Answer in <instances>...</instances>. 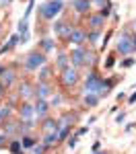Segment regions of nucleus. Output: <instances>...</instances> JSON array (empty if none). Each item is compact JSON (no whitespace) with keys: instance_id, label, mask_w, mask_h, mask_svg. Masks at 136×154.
<instances>
[{"instance_id":"1","label":"nucleus","mask_w":136,"mask_h":154,"mask_svg":"<svg viewBox=\"0 0 136 154\" xmlns=\"http://www.w3.org/2000/svg\"><path fill=\"white\" fill-rule=\"evenodd\" d=\"M64 11V0H46L39 11H37V19L41 21H56Z\"/></svg>"},{"instance_id":"2","label":"nucleus","mask_w":136,"mask_h":154,"mask_svg":"<svg viewBox=\"0 0 136 154\" xmlns=\"http://www.w3.org/2000/svg\"><path fill=\"white\" fill-rule=\"evenodd\" d=\"M48 64V54H43L41 49H33L29 51L23 60V70L25 72H37L41 66Z\"/></svg>"},{"instance_id":"3","label":"nucleus","mask_w":136,"mask_h":154,"mask_svg":"<svg viewBox=\"0 0 136 154\" xmlns=\"http://www.w3.org/2000/svg\"><path fill=\"white\" fill-rule=\"evenodd\" d=\"M132 35H134V33L130 31V27H126L122 31V35L118 37V41H115V51H118V54H122V56H132L136 51Z\"/></svg>"},{"instance_id":"4","label":"nucleus","mask_w":136,"mask_h":154,"mask_svg":"<svg viewBox=\"0 0 136 154\" xmlns=\"http://www.w3.org/2000/svg\"><path fill=\"white\" fill-rule=\"evenodd\" d=\"M101 82H103V76L97 70H89L85 84H83V95H97L99 88H101Z\"/></svg>"},{"instance_id":"5","label":"nucleus","mask_w":136,"mask_h":154,"mask_svg":"<svg viewBox=\"0 0 136 154\" xmlns=\"http://www.w3.org/2000/svg\"><path fill=\"white\" fill-rule=\"evenodd\" d=\"M74 25L70 21H66V19H56V23H52V31H54V35L58 37L60 41L64 43H68V37L72 33Z\"/></svg>"},{"instance_id":"6","label":"nucleus","mask_w":136,"mask_h":154,"mask_svg":"<svg viewBox=\"0 0 136 154\" xmlns=\"http://www.w3.org/2000/svg\"><path fill=\"white\" fill-rule=\"evenodd\" d=\"M78 80H81V70L74 68V66H70V68H66V70L60 72V84L64 86V88H72V86H76Z\"/></svg>"},{"instance_id":"7","label":"nucleus","mask_w":136,"mask_h":154,"mask_svg":"<svg viewBox=\"0 0 136 154\" xmlns=\"http://www.w3.org/2000/svg\"><path fill=\"white\" fill-rule=\"evenodd\" d=\"M17 97L21 99V103H31V99H35V84H31L27 78L19 82Z\"/></svg>"},{"instance_id":"8","label":"nucleus","mask_w":136,"mask_h":154,"mask_svg":"<svg viewBox=\"0 0 136 154\" xmlns=\"http://www.w3.org/2000/svg\"><path fill=\"white\" fill-rule=\"evenodd\" d=\"M68 43H70L72 48L87 45V29H85V27H78V25H74L72 33H70V37H68Z\"/></svg>"},{"instance_id":"9","label":"nucleus","mask_w":136,"mask_h":154,"mask_svg":"<svg viewBox=\"0 0 136 154\" xmlns=\"http://www.w3.org/2000/svg\"><path fill=\"white\" fill-rule=\"evenodd\" d=\"M17 115H19L21 121H35V109H33V103H19V107H17Z\"/></svg>"},{"instance_id":"10","label":"nucleus","mask_w":136,"mask_h":154,"mask_svg":"<svg viewBox=\"0 0 136 154\" xmlns=\"http://www.w3.org/2000/svg\"><path fill=\"white\" fill-rule=\"evenodd\" d=\"M17 80H19L17 68H14V66H6V70L2 72V76H0V82H2V86L8 91L12 84H17Z\"/></svg>"},{"instance_id":"11","label":"nucleus","mask_w":136,"mask_h":154,"mask_svg":"<svg viewBox=\"0 0 136 154\" xmlns=\"http://www.w3.org/2000/svg\"><path fill=\"white\" fill-rule=\"evenodd\" d=\"M52 95H54L52 82H39V80H37V84H35V101H48Z\"/></svg>"},{"instance_id":"12","label":"nucleus","mask_w":136,"mask_h":154,"mask_svg":"<svg viewBox=\"0 0 136 154\" xmlns=\"http://www.w3.org/2000/svg\"><path fill=\"white\" fill-rule=\"evenodd\" d=\"M33 109H35V121L37 123H41L43 119H48L49 111H52V107H49L48 101H35V103H33Z\"/></svg>"},{"instance_id":"13","label":"nucleus","mask_w":136,"mask_h":154,"mask_svg":"<svg viewBox=\"0 0 136 154\" xmlns=\"http://www.w3.org/2000/svg\"><path fill=\"white\" fill-rule=\"evenodd\" d=\"M105 17L101 14V12H91L89 17H87V23H89V31H103V27H105Z\"/></svg>"},{"instance_id":"14","label":"nucleus","mask_w":136,"mask_h":154,"mask_svg":"<svg viewBox=\"0 0 136 154\" xmlns=\"http://www.w3.org/2000/svg\"><path fill=\"white\" fill-rule=\"evenodd\" d=\"M85 51H87V45H78V48H72L68 54H70V62H72L74 68L83 70V62H85Z\"/></svg>"},{"instance_id":"15","label":"nucleus","mask_w":136,"mask_h":154,"mask_svg":"<svg viewBox=\"0 0 136 154\" xmlns=\"http://www.w3.org/2000/svg\"><path fill=\"white\" fill-rule=\"evenodd\" d=\"M97 64H99V54L95 51V49H91V48H87L85 51V62H83V70H95L97 68Z\"/></svg>"},{"instance_id":"16","label":"nucleus","mask_w":136,"mask_h":154,"mask_svg":"<svg viewBox=\"0 0 136 154\" xmlns=\"http://www.w3.org/2000/svg\"><path fill=\"white\" fill-rule=\"evenodd\" d=\"M72 11L78 17H89L93 6H91V0H72Z\"/></svg>"},{"instance_id":"17","label":"nucleus","mask_w":136,"mask_h":154,"mask_svg":"<svg viewBox=\"0 0 136 154\" xmlns=\"http://www.w3.org/2000/svg\"><path fill=\"white\" fill-rule=\"evenodd\" d=\"M76 119H78V113H72V111L62 113L60 117H58V130H60V128H74Z\"/></svg>"},{"instance_id":"18","label":"nucleus","mask_w":136,"mask_h":154,"mask_svg":"<svg viewBox=\"0 0 136 154\" xmlns=\"http://www.w3.org/2000/svg\"><path fill=\"white\" fill-rule=\"evenodd\" d=\"M0 130L4 131L8 138H17V136H19V119H6V121L0 125Z\"/></svg>"},{"instance_id":"19","label":"nucleus","mask_w":136,"mask_h":154,"mask_svg":"<svg viewBox=\"0 0 136 154\" xmlns=\"http://www.w3.org/2000/svg\"><path fill=\"white\" fill-rule=\"evenodd\" d=\"M70 66H72V62H70V54H68V51H58L54 68H56L58 72H62V70H66V68H70Z\"/></svg>"},{"instance_id":"20","label":"nucleus","mask_w":136,"mask_h":154,"mask_svg":"<svg viewBox=\"0 0 136 154\" xmlns=\"http://www.w3.org/2000/svg\"><path fill=\"white\" fill-rule=\"evenodd\" d=\"M39 131H41V136H43V134H54V131H58V119H54V117L43 119V121L39 123Z\"/></svg>"},{"instance_id":"21","label":"nucleus","mask_w":136,"mask_h":154,"mask_svg":"<svg viewBox=\"0 0 136 154\" xmlns=\"http://www.w3.org/2000/svg\"><path fill=\"white\" fill-rule=\"evenodd\" d=\"M54 66H49V64H46V66H41L39 70H37V78H39V82H52V78H54Z\"/></svg>"},{"instance_id":"22","label":"nucleus","mask_w":136,"mask_h":154,"mask_svg":"<svg viewBox=\"0 0 136 154\" xmlns=\"http://www.w3.org/2000/svg\"><path fill=\"white\" fill-rule=\"evenodd\" d=\"M37 49H41L43 54H52V51H56V39H54V37H41Z\"/></svg>"},{"instance_id":"23","label":"nucleus","mask_w":136,"mask_h":154,"mask_svg":"<svg viewBox=\"0 0 136 154\" xmlns=\"http://www.w3.org/2000/svg\"><path fill=\"white\" fill-rule=\"evenodd\" d=\"M39 142L43 144L46 148H56L58 146V131H54V134H43L41 138H39Z\"/></svg>"},{"instance_id":"24","label":"nucleus","mask_w":136,"mask_h":154,"mask_svg":"<svg viewBox=\"0 0 136 154\" xmlns=\"http://www.w3.org/2000/svg\"><path fill=\"white\" fill-rule=\"evenodd\" d=\"M113 84H115V78H103V82H101V88H99V93H97L99 99H103V97L109 95L111 88H113Z\"/></svg>"},{"instance_id":"25","label":"nucleus","mask_w":136,"mask_h":154,"mask_svg":"<svg viewBox=\"0 0 136 154\" xmlns=\"http://www.w3.org/2000/svg\"><path fill=\"white\" fill-rule=\"evenodd\" d=\"M35 125H37L35 121H21V119H19V138H21V136H29Z\"/></svg>"},{"instance_id":"26","label":"nucleus","mask_w":136,"mask_h":154,"mask_svg":"<svg viewBox=\"0 0 136 154\" xmlns=\"http://www.w3.org/2000/svg\"><path fill=\"white\" fill-rule=\"evenodd\" d=\"M99 99L97 95H83V107L85 109H95V107L99 105Z\"/></svg>"},{"instance_id":"27","label":"nucleus","mask_w":136,"mask_h":154,"mask_svg":"<svg viewBox=\"0 0 136 154\" xmlns=\"http://www.w3.org/2000/svg\"><path fill=\"white\" fill-rule=\"evenodd\" d=\"M21 144H23L25 150H31L35 144H39V138H35L33 134H29V136H21Z\"/></svg>"},{"instance_id":"28","label":"nucleus","mask_w":136,"mask_h":154,"mask_svg":"<svg viewBox=\"0 0 136 154\" xmlns=\"http://www.w3.org/2000/svg\"><path fill=\"white\" fill-rule=\"evenodd\" d=\"M48 103H49V107H52V109H56V107H60L62 103H64V95L56 91V93H54V95L48 99Z\"/></svg>"},{"instance_id":"29","label":"nucleus","mask_w":136,"mask_h":154,"mask_svg":"<svg viewBox=\"0 0 136 154\" xmlns=\"http://www.w3.org/2000/svg\"><path fill=\"white\" fill-rule=\"evenodd\" d=\"M101 39V31H87V43L89 45H97Z\"/></svg>"},{"instance_id":"30","label":"nucleus","mask_w":136,"mask_h":154,"mask_svg":"<svg viewBox=\"0 0 136 154\" xmlns=\"http://www.w3.org/2000/svg\"><path fill=\"white\" fill-rule=\"evenodd\" d=\"M70 131H72V128H60V130H58V144L66 142V140L70 138Z\"/></svg>"},{"instance_id":"31","label":"nucleus","mask_w":136,"mask_h":154,"mask_svg":"<svg viewBox=\"0 0 136 154\" xmlns=\"http://www.w3.org/2000/svg\"><path fill=\"white\" fill-rule=\"evenodd\" d=\"M46 150H48V148H46L43 144L39 142V144H35V146L31 148V154H46Z\"/></svg>"},{"instance_id":"32","label":"nucleus","mask_w":136,"mask_h":154,"mask_svg":"<svg viewBox=\"0 0 136 154\" xmlns=\"http://www.w3.org/2000/svg\"><path fill=\"white\" fill-rule=\"evenodd\" d=\"M107 2H109V0H91V6H93V8H97V12H99L105 4H107Z\"/></svg>"},{"instance_id":"33","label":"nucleus","mask_w":136,"mask_h":154,"mask_svg":"<svg viewBox=\"0 0 136 154\" xmlns=\"http://www.w3.org/2000/svg\"><path fill=\"white\" fill-rule=\"evenodd\" d=\"M111 11H113V4H111V2H107V4H105V6H103V8H101V14H103V17H105V19H107V17H109L111 14Z\"/></svg>"},{"instance_id":"34","label":"nucleus","mask_w":136,"mask_h":154,"mask_svg":"<svg viewBox=\"0 0 136 154\" xmlns=\"http://www.w3.org/2000/svg\"><path fill=\"white\" fill-rule=\"evenodd\" d=\"M8 144H11V138H8L4 131H0V148H6Z\"/></svg>"},{"instance_id":"35","label":"nucleus","mask_w":136,"mask_h":154,"mask_svg":"<svg viewBox=\"0 0 136 154\" xmlns=\"http://www.w3.org/2000/svg\"><path fill=\"white\" fill-rule=\"evenodd\" d=\"M66 144H68V148H74V146L78 144V136H76V134H74V136H70V138L66 140Z\"/></svg>"},{"instance_id":"36","label":"nucleus","mask_w":136,"mask_h":154,"mask_svg":"<svg viewBox=\"0 0 136 154\" xmlns=\"http://www.w3.org/2000/svg\"><path fill=\"white\" fill-rule=\"evenodd\" d=\"M33 6H35V2H33V0H29V4H27V11H25V17H23V19H29V14L33 12Z\"/></svg>"},{"instance_id":"37","label":"nucleus","mask_w":136,"mask_h":154,"mask_svg":"<svg viewBox=\"0 0 136 154\" xmlns=\"http://www.w3.org/2000/svg\"><path fill=\"white\" fill-rule=\"evenodd\" d=\"M130 66H134V58H126L122 62V68H130Z\"/></svg>"},{"instance_id":"38","label":"nucleus","mask_w":136,"mask_h":154,"mask_svg":"<svg viewBox=\"0 0 136 154\" xmlns=\"http://www.w3.org/2000/svg\"><path fill=\"white\" fill-rule=\"evenodd\" d=\"M111 35H113V31H111V29H109V31L105 33V39H103V43H101V48H105V45L109 43V37H111Z\"/></svg>"},{"instance_id":"39","label":"nucleus","mask_w":136,"mask_h":154,"mask_svg":"<svg viewBox=\"0 0 136 154\" xmlns=\"http://www.w3.org/2000/svg\"><path fill=\"white\" fill-rule=\"evenodd\" d=\"M113 64H115V58H113V56H109V58L105 60V68H107V70H109V68L113 66Z\"/></svg>"},{"instance_id":"40","label":"nucleus","mask_w":136,"mask_h":154,"mask_svg":"<svg viewBox=\"0 0 136 154\" xmlns=\"http://www.w3.org/2000/svg\"><path fill=\"white\" fill-rule=\"evenodd\" d=\"M124 121H126V113L122 111V113H118V117H115V123H120V125H122Z\"/></svg>"},{"instance_id":"41","label":"nucleus","mask_w":136,"mask_h":154,"mask_svg":"<svg viewBox=\"0 0 136 154\" xmlns=\"http://www.w3.org/2000/svg\"><path fill=\"white\" fill-rule=\"evenodd\" d=\"M132 103H136V91H134L130 97H128V105H132Z\"/></svg>"},{"instance_id":"42","label":"nucleus","mask_w":136,"mask_h":154,"mask_svg":"<svg viewBox=\"0 0 136 154\" xmlns=\"http://www.w3.org/2000/svg\"><path fill=\"white\" fill-rule=\"evenodd\" d=\"M87 131H89V128H81V130L76 131V136H78V138H81V136H85Z\"/></svg>"},{"instance_id":"43","label":"nucleus","mask_w":136,"mask_h":154,"mask_svg":"<svg viewBox=\"0 0 136 154\" xmlns=\"http://www.w3.org/2000/svg\"><path fill=\"white\" fill-rule=\"evenodd\" d=\"M4 95H6V88H4V86H2V82H0V99H2Z\"/></svg>"},{"instance_id":"44","label":"nucleus","mask_w":136,"mask_h":154,"mask_svg":"<svg viewBox=\"0 0 136 154\" xmlns=\"http://www.w3.org/2000/svg\"><path fill=\"white\" fill-rule=\"evenodd\" d=\"M136 128V123H128V125H126V131H132Z\"/></svg>"},{"instance_id":"45","label":"nucleus","mask_w":136,"mask_h":154,"mask_svg":"<svg viewBox=\"0 0 136 154\" xmlns=\"http://www.w3.org/2000/svg\"><path fill=\"white\" fill-rule=\"evenodd\" d=\"M99 148H101V142H95V144H93V152H97Z\"/></svg>"},{"instance_id":"46","label":"nucleus","mask_w":136,"mask_h":154,"mask_svg":"<svg viewBox=\"0 0 136 154\" xmlns=\"http://www.w3.org/2000/svg\"><path fill=\"white\" fill-rule=\"evenodd\" d=\"M124 99H126V95H124V93H118V101H120V103H122Z\"/></svg>"},{"instance_id":"47","label":"nucleus","mask_w":136,"mask_h":154,"mask_svg":"<svg viewBox=\"0 0 136 154\" xmlns=\"http://www.w3.org/2000/svg\"><path fill=\"white\" fill-rule=\"evenodd\" d=\"M6 70V64H0V76H2V72Z\"/></svg>"},{"instance_id":"48","label":"nucleus","mask_w":136,"mask_h":154,"mask_svg":"<svg viewBox=\"0 0 136 154\" xmlns=\"http://www.w3.org/2000/svg\"><path fill=\"white\" fill-rule=\"evenodd\" d=\"M93 154H107V150H97V152H93Z\"/></svg>"},{"instance_id":"49","label":"nucleus","mask_w":136,"mask_h":154,"mask_svg":"<svg viewBox=\"0 0 136 154\" xmlns=\"http://www.w3.org/2000/svg\"><path fill=\"white\" fill-rule=\"evenodd\" d=\"M4 121H6V119L2 117V113H0V125H2V123H4Z\"/></svg>"},{"instance_id":"50","label":"nucleus","mask_w":136,"mask_h":154,"mask_svg":"<svg viewBox=\"0 0 136 154\" xmlns=\"http://www.w3.org/2000/svg\"><path fill=\"white\" fill-rule=\"evenodd\" d=\"M132 41H134V49H136V33L132 35Z\"/></svg>"},{"instance_id":"51","label":"nucleus","mask_w":136,"mask_h":154,"mask_svg":"<svg viewBox=\"0 0 136 154\" xmlns=\"http://www.w3.org/2000/svg\"><path fill=\"white\" fill-rule=\"evenodd\" d=\"M132 27H134V31H136V19H134V23H132Z\"/></svg>"},{"instance_id":"52","label":"nucleus","mask_w":136,"mask_h":154,"mask_svg":"<svg viewBox=\"0 0 136 154\" xmlns=\"http://www.w3.org/2000/svg\"><path fill=\"white\" fill-rule=\"evenodd\" d=\"M0 35H2V23H0Z\"/></svg>"}]
</instances>
